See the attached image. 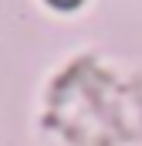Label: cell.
<instances>
[{
  "mask_svg": "<svg viewBox=\"0 0 142 146\" xmlns=\"http://www.w3.org/2000/svg\"><path fill=\"white\" fill-rule=\"evenodd\" d=\"M51 7H58V10H71V7H78L81 0H47Z\"/></svg>",
  "mask_w": 142,
  "mask_h": 146,
  "instance_id": "6da1fadb",
  "label": "cell"
}]
</instances>
